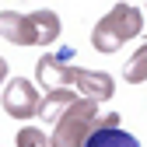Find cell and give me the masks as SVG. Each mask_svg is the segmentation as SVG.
Instances as JSON below:
<instances>
[{
    "mask_svg": "<svg viewBox=\"0 0 147 147\" xmlns=\"http://www.w3.org/2000/svg\"><path fill=\"white\" fill-rule=\"evenodd\" d=\"M18 147H49V137L39 126H25V130L18 133Z\"/></svg>",
    "mask_w": 147,
    "mask_h": 147,
    "instance_id": "cell-10",
    "label": "cell"
},
{
    "mask_svg": "<svg viewBox=\"0 0 147 147\" xmlns=\"http://www.w3.org/2000/svg\"><path fill=\"white\" fill-rule=\"evenodd\" d=\"M4 112L14 116V119H28V116L39 112V91H35L32 81H25V77L7 81V88H4Z\"/></svg>",
    "mask_w": 147,
    "mask_h": 147,
    "instance_id": "cell-4",
    "label": "cell"
},
{
    "mask_svg": "<svg viewBox=\"0 0 147 147\" xmlns=\"http://www.w3.org/2000/svg\"><path fill=\"white\" fill-rule=\"evenodd\" d=\"M84 147H140V140L133 133H126L123 126H102L88 137Z\"/></svg>",
    "mask_w": 147,
    "mask_h": 147,
    "instance_id": "cell-8",
    "label": "cell"
},
{
    "mask_svg": "<svg viewBox=\"0 0 147 147\" xmlns=\"http://www.w3.org/2000/svg\"><path fill=\"white\" fill-rule=\"evenodd\" d=\"M102 126H119V116L116 112H102L98 102H91V98H77L56 119V130L49 137V147H84L88 137L95 130H102Z\"/></svg>",
    "mask_w": 147,
    "mask_h": 147,
    "instance_id": "cell-1",
    "label": "cell"
},
{
    "mask_svg": "<svg viewBox=\"0 0 147 147\" xmlns=\"http://www.w3.org/2000/svg\"><path fill=\"white\" fill-rule=\"evenodd\" d=\"M0 39H7L14 46H49L60 39V18L49 7L35 14L0 11Z\"/></svg>",
    "mask_w": 147,
    "mask_h": 147,
    "instance_id": "cell-2",
    "label": "cell"
},
{
    "mask_svg": "<svg viewBox=\"0 0 147 147\" xmlns=\"http://www.w3.org/2000/svg\"><path fill=\"white\" fill-rule=\"evenodd\" d=\"M74 102H77L74 91H46V98H39V112L35 116H42V123H56Z\"/></svg>",
    "mask_w": 147,
    "mask_h": 147,
    "instance_id": "cell-7",
    "label": "cell"
},
{
    "mask_svg": "<svg viewBox=\"0 0 147 147\" xmlns=\"http://www.w3.org/2000/svg\"><path fill=\"white\" fill-rule=\"evenodd\" d=\"M4 81H7V60L0 56V84H4Z\"/></svg>",
    "mask_w": 147,
    "mask_h": 147,
    "instance_id": "cell-11",
    "label": "cell"
},
{
    "mask_svg": "<svg viewBox=\"0 0 147 147\" xmlns=\"http://www.w3.org/2000/svg\"><path fill=\"white\" fill-rule=\"evenodd\" d=\"M74 84H77L81 91H84V98H91V102H109L116 95V84H112V77H109L105 70H74Z\"/></svg>",
    "mask_w": 147,
    "mask_h": 147,
    "instance_id": "cell-6",
    "label": "cell"
},
{
    "mask_svg": "<svg viewBox=\"0 0 147 147\" xmlns=\"http://www.w3.org/2000/svg\"><path fill=\"white\" fill-rule=\"evenodd\" d=\"M144 32V11L137 4H116L102 21L91 28V46L98 53H119L130 39Z\"/></svg>",
    "mask_w": 147,
    "mask_h": 147,
    "instance_id": "cell-3",
    "label": "cell"
},
{
    "mask_svg": "<svg viewBox=\"0 0 147 147\" xmlns=\"http://www.w3.org/2000/svg\"><path fill=\"white\" fill-rule=\"evenodd\" d=\"M144 63H147V49L140 46L133 53V60L126 63V81H130V84H144Z\"/></svg>",
    "mask_w": 147,
    "mask_h": 147,
    "instance_id": "cell-9",
    "label": "cell"
},
{
    "mask_svg": "<svg viewBox=\"0 0 147 147\" xmlns=\"http://www.w3.org/2000/svg\"><path fill=\"white\" fill-rule=\"evenodd\" d=\"M74 70L77 67H70L56 56H42L35 63V77L46 91H74Z\"/></svg>",
    "mask_w": 147,
    "mask_h": 147,
    "instance_id": "cell-5",
    "label": "cell"
}]
</instances>
